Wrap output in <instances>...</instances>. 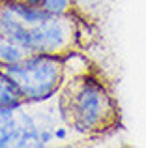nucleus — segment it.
<instances>
[{"label":"nucleus","mask_w":146,"mask_h":148,"mask_svg":"<svg viewBox=\"0 0 146 148\" xmlns=\"http://www.w3.org/2000/svg\"><path fill=\"white\" fill-rule=\"evenodd\" d=\"M0 34L21 43L30 54H60L73 40V25L66 15L6 0L0 4Z\"/></svg>","instance_id":"f257e3e1"},{"label":"nucleus","mask_w":146,"mask_h":148,"mask_svg":"<svg viewBox=\"0 0 146 148\" xmlns=\"http://www.w3.org/2000/svg\"><path fill=\"white\" fill-rule=\"evenodd\" d=\"M4 69L19 88L23 101L30 103L53 98L64 79V64L58 54H30Z\"/></svg>","instance_id":"f03ea898"},{"label":"nucleus","mask_w":146,"mask_h":148,"mask_svg":"<svg viewBox=\"0 0 146 148\" xmlns=\"http://www.w3.org/2000/svg\"><path fill=\"white\" fill-rule=\"evenodd\" d=\"M114 114L113 101L105 86L96 79H83L66 99V116L75 130L90 133L103 130Z\"/></svg>","instance_id":"7ed1b4c3"},{"label":"nucleus","mask_w":146,"mask_h":148,"mask_svg":"<svg viewBox=\"0 0 146 148\" xmlns=\"http://www.w3.org/2000/svg\"><path fill=\"white\" fill-rule=\"evenodd\" d=\"M23 105V96L15 86L13 79L0 68V109H17Z\"/></svg>","instance_id":"20e7f679"},{"label":"nucleus","mask_w":146,"mask_h":148,"mask_svg":"<svg viewBox=\"0 0 146 148\" xmlns=\"http://www.w3.org/2000/svg\"><path fill=\"white\" fill-rule=\"evenodd\" d=\"M26 56H30V53L21 43H17L15 40L0 34V68L17 64V62H21Z\"/></svg>","instance_id":"39448f33"},{"label":"nucleus","mask_w":146,"mask_h":148,"mask_svg":"<svg viewBox=\"0 0 146 148\" xmlns=\"http://www.w3.org/2000/svg\"><path fill=\"white\" fill-rule=\"evenodd\" d=\"M19 2L55 15H66L71 8V0H19Z\"/></svg>","instance_id":"423d86ee"}]
</instances>
